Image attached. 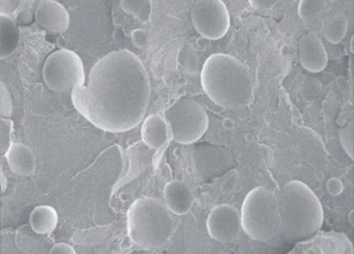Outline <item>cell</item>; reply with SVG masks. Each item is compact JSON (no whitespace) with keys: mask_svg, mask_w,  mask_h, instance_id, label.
Listing matches in <instances>:
<instances>
[{"mask_svg":"<svg viewBox=\"0 0 354 254\" xmlns=\"http://www.w3.org/2000/svg\"><path fill=\"white\" fill-rule=\"evenodd\" d=\"M190 17L193 27L205 39H223L230 28V12L223 0H198Z\"/></svg>","mask_w":354,"mask_h":254,"instance_id":"8","label":"cell"},{"mask_svg":"<svg viewBox=\"0 0 354 254\" xmlns=\"http://www.w3.org/2000/svg\"><path fill=\"white\" fill-rule=\"evenodd\" d=\"M174 228L171 211L158 198L140 197L128 208V235L142 250L162 248L171 238Z\"/></svg>","mask_w":354,"mask_h":254,"instance_id":"4","label":"cell"},{"mask_svg":"<svg viewBox=\"0 0 354 254\" xmlns=\"http://www.w3.org/2000/svg\"><path fill=\"white\" fill-rule=\"evenodd\" d=\"M0 26H1V49L0 57L7 59L14 54L19 47L20 41L19 29L16 21L8 17H0Z\"/></svg>","mask_w":354,"mask_h":254,"instance_id":"18","label":"cell"},{"mask_svg":"<svg viewBox=\"0 0 354 254\" xmlns=\"http://www.w3.org/2000/svg\"><path fill=\"white\" fill-rule=\"evenodd\" d=\"M120 9L130 14L140 23H147L151 17L152 4L150 0H119Z\"/></svg>","mask_w":354,"mask_h":254,"instance_id":"20","label":"cell"},{"mask_svg":"<svg viewBox=\"0 0 354 254\" xmlns=\"http://www.w3.org/2000/svg\"><path fill=\"white\" fill-rule=\"evenodd\" d=\"M151 97L144 63L128 50L109 52L92 67L88 81L73 90L77 112L104 132H129L145 118Z\"/></svg>","mask_w":354,"mask_h":254,"instance_id":"1","label":"cell"},{"mask_svg":"<svg viewBox=\"0 0 354 254\" xmlns=\"http://www.w3.org/2000/svg\"><path fill=\"white\" fill-rule=\"evenodd\" d=\"M281 233L288 240L302 241L322 228L325 215L318 196L306 183L290 180L277 196Z\"/></svg>","mask_w":354,"mask_h":254,"instance_id":"3","label":"cell"},{"mask_svg":"<svg viewBox=\"0 0 354 254\" xmlns=\"http://www.w3.org/2000/svg\"><path fill=\"white\" fill-rule=\"evenodd\" d=\"M22 5V0H0V16H14Z\"/></svg>","mask_w":354,"mask_h":254,"instance_id":"25","label":"cell"},{"mask_svg":"<svg viewBox=\"0 0 354 254\" xmlns=\"http://www.w3.org/2000/svg\"><path fill=\"white\" fill-rule=\"evenodd\" d=\"M169 135V126L162 115H149L142 122V129H140L142 141L149 149H160L162 146L167 144Z\"/></svg>","mask_w":354,"mask_h":254,"instance_id":"15","label":"cell"},{"mask_svg":"<svg viewBox=\"0 0 354 254\" xmlns=\"http://www.w3.org/2000/svg\"><path fill=\"white\" fill-rule=\"evenodd\" d=\"M1 132H0V153L4 155L12 143V133H14V122L11 118L1 117Z\"/></svg>","mask_w":354,"mask_h":254,"instance_id":"23","label":"cell"},{"mask_svg":"<svg viewBox=\"0 0 354 254\" xmlns=\"http://www.w3.org/2000/svg\"><path fill=\"white\" fill-rule=\"evenodd\" d=\"M350 223L351 225H353V211H351L350 213Z\"/></svg>","mask_w":354,"mask_h":254,"instance_id":"31","label":"cell"},{"mask_svg":"<svg viewBox=\"0 0 354 254\" xmlns=\"http://www.w3.org/2000/svg\"><path fill=\"white\" fill-rule=\"evenodd\" d=\"M15 241L17 248L24 253H49L55 244L48 235L32 231L29 224L17 228Z\"/></svg>","mask_w":354,"mask_h":254,"instance_id":"16","label":"cell"},{"mask_svg":"<svg viewBox=\"0 0 354 254\" xmlns=\"http://www.w3.org/2000/svg\"><path fill=\"white\" fill-rule=\"evenodd\" d=\"M0 97H1V108H0L1 117L11 118L12 114V95L3 82H1V85H0Z\"/></svg>","mask_w":354,"mask_h":254,"instance_id":"24","label":"cell"},{"mask_svg":"<svg viewBox=\"0 0 354 254\" xmlns=\"http://www.w3.org/2000/svg\"><path fill=\"white\" fill-rule=\"evenodd\" d=\"M4 157L12 172L17 175L30 176L36 172V155L34 150L26 144L12 142L5 153Z\"/></svg>","mask_w":354,"mask_h":254,"instance_id":"14","label":"cell"},{"mask_svg":"<svg viewBox=\"0 0 354 254\" xmlns=\"http://www.w3.org/2000/svg\"><path fill=\"white\" fill-rule=\"evenodd\" d=\"M201 85L211 101L225 109L245 107L253 95L250 70L239 59L222 52L211 55L203 63Z\"/></svg>","mask_w":354,"mask_h":254,"instance_id":"2","label":"cell"},{"mask_svg":"<svg viewBox=\"0 0 354 254\" xmlns=\"http://www.w3.org/2000/svg\"><path fill=\"white\" fill-rule=\"evenodd\" d=\"M42 77L45 85L53 92H72L85 84L84 62L71 50H57L45 60Z\"/></svg>","mask_w":354,"mask_h":254,"instance_id":"7","label":"cell"},{"mask_svg":"<svg viewBox=\"0 0 354 254\" xmlns=\"http://www.w3.org/2000/svg\"><path fill=\"white\" fill-rule=\"evenodd\" d=\"M279 1L280 0H248V3L257 11H268L272 9Z\"/></svg>","mask_w":354,"mask_h":254,"instance_id":"28","label":"cell"},{"mask_svg":"<svg viewBox=\"0 0 354 254\" xmlns=\"http://www.w3.org/2000/svg\"><path fill=\"white\" fill-rule=\"evenodd\" d=\"M50 254H76V250L67 243H57L53 245Z\"/></svg>","mask_w":354,"mask_h":254,"instance_id":"29","label":"cell"},{"mask_svg":"<svg viewBox=\"0 0 354 254\" xmlns=\"http://www.w3.org/2000/svg\"><path fill=\"white\" fill-rule=\"evenodd\" d=\"M299 61L304 69L313 74L323 72L328 66V52L317 35L308 32L301 37L299 41Z\"/></svg>","mask_w":354,"mask_h":254,"instance_id":"11","label":"cell"},{"mask_svg":"<svg viewBox=\"0 0 354 254\" xmlns=\"http://www.w3.org/2000/svg\"><path fill=\"white\" fill-rule=\"evenodd\" d=\"M29 225L32 231L39 235H51L59 225V215L56 208L48 205L37 206L30 215Z\"/></svg>","mask_w":354,"mask_h":254,"instance_id":"17","label":"cell"},{"mask_svg":"<svg viewBox=\"0 0 354 254\" xmlns=\"http://www.w3.org/2000/svg\"><path fill=\"white\" fill-rule=\"evenodd\" d=\"M37 23L51 34H62L70 26V16L64 5L56 0H41L36 10Z\"/></svg>","mask_w":354,"mask_h":254,"instance_id":"12","label":"cell"},{"mask_svg":"<svg viewBox=\"0 0 354 254\" xmlns=\"http://www.w3.org/2000/svg\"><path fill=\"white\" fill-rule=\"evenodd\" d=\"M326 0H300L298 16L303 20H311L325 10Z\"/></svg>","mask_w":354,"mask_h":254,"instance_id":"21","label":"cell"},{"mask_svg":"<svg viewBox=\"0 0 354 254\" xmlns=\"http://www.w3.org/2000/svg\"><path fill=\"white\" fill-rule=\"evenodd\" d=\"M0 178H1V193H3L6 192L7 188H8V178L2 170L0 173Z\"/></svg>","mask_w":354,"mask_h":254,"instance_id":"30","label":"cell"},{"mask_svg":"<svg viewBox=\"0 0 354 254\" xmlns=\"http://www.w3.org/2000/svg\"><path fill=\"white\" fill-rule=\"evenodd\" d=\"M163 199L167 207L176 215H185L194 205V195L185 182L173 180L165 185Z\"/></svg>","mask_w":354,"mask_h":254,"instance_id":"13","label":"cell"},{"mask_svg":"<svg viewBox=\"0 0 354 254\" xmlns=\"http://www.w3.org/2000/svg\"><path fill=\"white\" fill-rule=\"evenodd\" d=\"M240 215L242 230L258 242H268L281 231L277 196L267 188L250 190L243 201Z\"/></svg>","mask_w":354,"mask_h":254,"instance_id":"5","label":"cell"},{"mask_svg":"<svg viewBox=\"0 0 354 254\" xmlns=\"http://www.w3.org/2000/svg\"><path fill=\"white\" fill-rule=\"evenodd\" d=\"M173 140L180 145L197 143L207 132L209 118L203 106L189 97H182L165 112Z\"/></svg>","mask_w":354,"mask_h":254,"instance_id":"6","label":"cell"},{"mask_svg":"<svg viewBox=\"0 0 354 254\" xmlns=\"http://www.w3.org/2000/svg\"><path fill=\"white\" fill-rule=\"evenodd\" d=\"M326 190L331 196H339L344 190L342 180L337 177H331L326 182Z\"/></svg>","mask_w":354,"mask_h":254,"instance_id":"27","label":"cell"},{"mask_svg":"<svg viewBox=\"0 0 354 254\" xmlns=\"http://www.w3.org/2000/svg\"><path fill=\"white\" fill-rule=\"evenodd\" d=\"M348 30V19L343 12H336L326 20L323 25V35L330 44H339L345 39Z\"/></svg>","mask_w":354,"mask_h":254,"instance_id":"19","label":"cell"},{"mask_svg":"<svg viewBox=\"0 0 354 254\" xmlns=\"http://www.w3.org/2000/svg\"><path fill=\"white\" fill-rule=\"evenodd\" d=\"M338 135L344 152L351 160H353V122H348V124L341 128L339 130Z\"/></svg>","mask_w":354,"mask_h":254,"instance_id":"22","label":"cell"},{"mask_svg":"<svg viewBox=\"0 0 354 254\" xmlns=\"http://www.w3.org/2000/svg\"><path fill=\"white\" fill-rule=\"evenodd\" d=\"M207 230L210 238L217 242H233L242 231L239 211L230 204L216 206L207 216Z\"/></svg>","mask_w":354,"mask_h":254,"instance_id":"10","label":"cell"},{"mask_svg":"<svg viewBox=\"0 0 354 254\" xmlns=\"http://www.w3.org/2000/svg\"><path fill=\"white\" fill-rule=\"evenodd\" d=\"M131 41L138 49H145L149 41V37L145 30L135 29L131 32Z\"/></svg>","mask_w":354,"mask_h":254,"instance_id":"26","label":"cell"},{"mask_svg":"<svg viewBox=\"0 0 354 254\" xmlns=\"http://www.w3.org/2000/svg\"><path fill=\"white\" fill-rule=\"evenodd\" d=\"M192 159L196 173L203 181L222 175L233 166V157L230 150L207 143L194 146Z\"/></svg>","mask_w":354,"mask_h":254,"instance_id":"9","label":"cell"}]
</instances>
